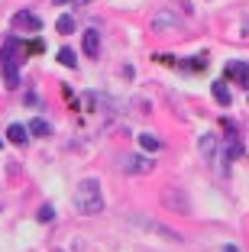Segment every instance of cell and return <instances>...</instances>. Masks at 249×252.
<instances>
[{"instance_id":"cell-1","label":"cell","mask_w":249,"mask_h":252,"mask_svg":"<svg viewBox=\"0 0 249 252\" xmlns=\"http://www.w3.org/2000/svg\"><path fill=\"white\" fill-rule=\"evenodd\" d=\"M74 200H78V210H81V214H88V217H94V214L104 210V194H101V185H97L94 178L81 181L78 191H74Z\"/></svg>"},{"instance_id":"cell-2","label":"cell","mask_w":249,"mask_h":252,"mask_svg":"<svg viewBox=\"0 0 249 252\" xmlns=\"http://www.w3.org/2000/svg\"><path fill=\"white\" fill-rule=\"evenodd\" d=\"M13 49H16L13 39L0 49V68H3V84L7 88H20V62L13 59Z\"/></svg>"},{"instance_id":"cell-3","label":"cell","mask_w":249,"mask_h":252,"mask_svg":"<svg viewBox=\"0 0 249 252\" xmlns=\"http://www.w3.org/2000/svg\"><path fill=\"white\" fill-rule=\"evenodd\" d=\"M130 223H133V226H140V230H146V233H155V236L172 239V243H181V233H175L172 226H162V223H155V220H142L140 214H133Z\"/></svg>"},{"instance_id":"cell-4","label":"cell","mask_w":249,"mask_h":252,"mask_svg":"<svg viewBox=\"0 0 249 252\" xmlns=\"http://www.w3.org/2000/svg\"><path fill=\"white\" fill-rule=\"evenodd\" d=\"M13 30L39 32V30H42V16H36L33 10H16V13H13Z\"/></svg>"},{"instance_id":"cell-5","label":"cell","mask_w":249,"mask_h":252,"mask_svg":"<svg viewBox=\"0 0 249 252\" xmlns=\"http://www.w3.org/2000/svg\"><path fill=\"white\" fill-rule=\"evenodd\" d=\"M120 168L126 171V175H149L152 171V162H149L146 156H120Z\"/></svg>"},{"instance_id":"cell-6","label":"cell","mask_w":249,"mask_h":252,"mask_svg":"<svg viewBox=\"0 0 249 252\" xmlns=\"http://www.w3.org/2000/svg\"><path fill=\"white\" fill-rule=\"evenodd\" d=\"M184 23L178 20V16H172V13H159L152 20V30H181Z\"/></svg>"},{"instance_id":"cell-7","label":"cell","mask_w":249,"mask_h":252,"mask_svg":"<svg viewBox=\"0 0 249 252\" xmlns=\"http://www.w3.org/2000/svg\"><path fill=\"white\" fill-rule=\"evenodd\" d=\"M26 136H30V129H26V126H20V123H10V129H7V139L13 142V146H26Z\"/></svg>"},{"instance_id":"cell-8","label":"cell","mask_w":249,"mask_h":252,"mask_svg":"<svg viewBox=\"0 0 249 252\" xmlns=\"http://www.w3.org/2000/svg\"><path fill=\"white\" fill-rule=\"evenodd\" d=\"M165 204H169V207H175V210H181V214H188V200H184V194L178 191V188L165 194Z\"/></svg>"},{"instance_id":"cell-9","label":"cell","mask_w":249,"mask_h":252,"mask_svg":"<svg viewBox=\"0 0 249 252\" xmlns=\"http://www.w3.org/2000/svg\"><path fill=\"white\" fill-rule=\"evenodd\" d=\"M84 52H88L91 59H94V55L101 52V36H97L94 30H88V32H84Z\"/></svg>"},{"instance_id":"cell-10","label":"cell","mask_w":249,"mask_h":252,"mask_svg":"<svg viewBox=\"0 0 249 252\" xmlns=\"http://www.w3.org/2000/svg\"><path fill=\"white\" fill-rule=\"evenodd\" d=\"M227 74H230V78H236V81H243V84H249V65H243V62L230 65V68H227Z\"/></svg>"},{"instance_id":"cell-11","label":"cell","mask_w":249,"mask_h":252,"mask_svg":"<svg viewBox=\"0 0 249 252\" xmlns=\"http://www.w3.org/2000/svg\"><path fill=\"white\" fill-rule=\"evenodd\" d=\"M140 146L149 149V152H159V149H162V139H159V136H152V133H142L140 136Z\"/></svg>"},{"instance_id":"cell-12","label":"cell","mask_w":249,"mask_h":252,"mask_svg":"<svg viewBox=\"0 0 249 252\" xmlns=\"http://www.w3.org/2000/svg\"><path fill=\"white\" fill-rule=\"evenodd\" d=\"M30 133H33V136H49V133H52V126L45 123L42 117H36V120L30 123Z\"/></svg>"},{"instance_id":"cell-13","label":"cell","mask_w":249,"mask_h":252,"mask_svg":"<svg viewBox=\"0 0 249 252\" xmlns=\"http://www.w3.org/2000/svg\"><path fill=\"white\" fill-rule=\"evenodd\" d=\"M213 100H217V104H223V107L230 104V91H227V84H223V81L213 84Z\"/></svg>"},{"instance_id":"cell-14","label":"cell","mask_w":249,"mask_h":252,"mask_svg":"<svg viewBox=\"0 0 249 252\" xmlns=\"http://www.w3.org/2000/svg\"><path fill=\"white\" fill-rule=\"evenodd\" d=\"M55 30H59L62 36H71V32H74V16H59Z\"/></svg>"},{"instance_id":"cell-15","label":"cell","mask_w":249,"mask_h":252,"mask_svg":"<svg viewBox=\"0 0 249 252\" xmlns=\"http://www.w3.org/2000/svg\"><path fill=\"white\" fill-rule=\"evenodd\" d=\"M243 156V146H240V142H230V146H227V156H223V165H227V162H233V158H240Z\"/></svg>"},{"instance_id":"cell-16","label":"cell","mask_w":249,"mask_h":252,"mask_svg":"<svg viewBox=\"0 0 249 252\" xmlns=\"http://www.w3.org/2000/svg\"><path fill=\"white\" fill-rule=\"evenodd\" d=\"M36 220H39V223H52V220H55V207H52V204H45V207H39Z\"/></svg>"},{"instance_id":"cell-17","label":"cell","mask_w":249,"mask_h":252,"mask_svg":"<svg viewBox=\"0 0 249 252\" xmlns=\"http://www.w3.org/2000/svg\"><path fill=\"white\" fill-rule=\"evenodd\" d=\"M59 62H62V65H68V68L78 65V62H74V52L68 49V45H65V49H59Z\"/></svg>"},{"instance_id":"cell-18","label":"cell","mask_w":249,"mask_h":252,"mask_svg":"<svg viewBox=\"0 0 249 252\" xmlns=\"http://www.w3.org/2000/svg\"><path fill=\"white\" fill-rule=\"evenodd\" d=\"M201 152H204L207 158L213 156V136H201Z\"/></svg>"},{"instance_id":"cell-19","label":"cell","mask_w":249,"mask_h":252,"mask_svg":"<svg viewBox=\"0 0 249 252\" xmlns=\"http://www.w3.org/2000/svg\"><path fill=\"white\" fill-rule=\"evenodd\" d=\"M188 68H191V71H204V68H207V55H201V59H188Z\"/></svg>"},{"instance_id":"cell-20","label":"cell","mask_w":249,"mask_h":252,"mask_svg":"<svg viewBox=\"0 0 249 252\" xmlns=\"http://www.w3.org/2000/svg\"><path fill=\"white\" fill-rule=\"evenodd\" d=\"M175 3H178V7L184 10V13H191V0H175Z\"/></svg>"},{"instance_id":"cell-21","label":"cell","mask_w":249,"mask_h":252,"mask_svg":"<svg viewBox=\"0 0 249 252\" xmlns=\"http://www.w3.org/2000/svg\"><path fill=\"white\" fill-rule=\"evenodd\" d=\"M55 3H74V7H84L88 0H55Z\"/></svg>"},{"instance_id":"cell-22","label":"cell","mask_w":249,"mask_h":252,"mask_svg":"<svg viewBox=\"0 0 249 252\" xmlns=\"http://www.w3.org/2000/svg\"><path fill=\"white\" fill-rule=\"evenodd\" d=\"M223 252H240V249H236V246H223Z\"/></svg>"},{"instance_id":"cell-23","label":"cell","mask_w":249,"mask_h":252,"mask_svg":"<svg viewBox=\"0 0 249 252\" xmlns=\"http://www.w3.org/2000/svg\"><path fill=\"white\" fill-rule=\"evenodd\" d=\"M0 146H3V142H0Z\"/></svg>"}]
</instances>
